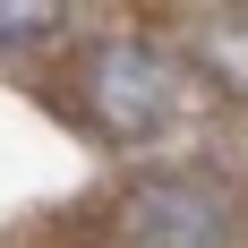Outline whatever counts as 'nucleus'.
Here are the masks:
<instances>
[{"instance_id":"obj_3","label":"nucleus","mask_w":248,"mask_h":248,"mask_svg":"<svg viewBox=\"0 0 248 248\" xmlns=\"http://www.w3.org/2000/svg\"><path fill=\"white\" fill-rule=\"evenodd\" d=\"M69 9L77 0H0V51L60 43V34H69Z\"/></svg>"},{"instance_id":"obj_1","label":"nucleus","mask_w":248,"mask_h":248,"mask_svg":"<svg viewBox=\"0 0 248 248\" xmlns=\"http://www.w3.org/2000/svg\"><path fill=\"white\" fill-rule=\"evenodd\" d=\"M77 103H86V120L103 137L137 146V137H154L180 111V69H171V51L146 43V34H103L77 60Z\"/></svg>"},{"instance_id":"obj_2","label":"nucleus","mask_w":248,"mask_h":248,"mask_svg":"<svg viewBox=\"0 0 248 248\" xmlns=\"http://www.w3.org/2000/svg\"><path fill=\"white\" fill-rule=\"evenodd\" d=\"M111 248H231L240 223L214 180H188V171H137L111 197V223H103Z\"/></svg>"}]
</instances>
